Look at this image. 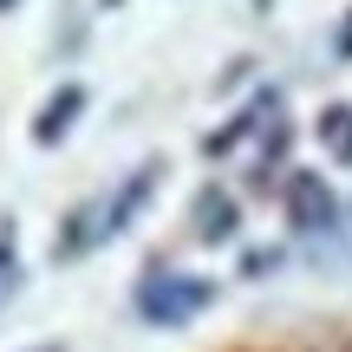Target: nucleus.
I'll return each instance as SVG.
<instances>
[{
    "label": "nucleus",
    "instance_id": "f257e3e1",
    "mask_svg": "<svg viewBox=\"0 0 352 352\" xmlns=\"http://www.w3.org/2000/svg\"><path fill=\"white\" fill-rule=\"evenodd\" d=\"M202 307H215V280L202 274H151L138 287V314L151 327H189Z\"/></svg>",
    "mask_w": 352,
    "mask_h": 352
},
{
    "label": "nucleus",
    "instance_id": "f03ea898",
    "mask_svg": "<svg viewBox=\"0 0 352 352\" xmlns=\"http://www.w3.org/2000/svg\"><path fill=\"white\" fill-rule=\"evenodd\" d=\"M280 202H287V222L300 228V235H327V228H340V196H333L314 170H294L287 183H280Z\"/></svg>",
    "mask_w": 352,
    "mask_h": 352
},
{
    "label": "nucleus",
    "instance_id": "7ed1b4c3",
    "mask_svg": "<svg viewBox=\"0 0 352 352\" xmlns=\"http://www.w3.org/2000/svg\"><path fill=\"white\" fill-rule=\"evenodd\" d=\"M157 176H164V164H138V170L124 176V189H118V196H111V202H104V209H98V215H104V222H98V241H104V235H124V228L138 222V209H144V202H151Z\"/></svg>",
    "mask_w": 352,
    "mask_h": 352
},
{
    "label": "nucleus",
    "instance_id": "20e7f679",
    "mask_svg": "<svg viewBox=\"0 0 352 352\" xmlns=\"http://www.w3.org/2000/svg\"><path fill=\"white\" fill-rule=\"evenodd\" d=\"M189 215H196V241H209V248H222V241L241 235V209H235V196H228V189H215V183L196 196V209H189Z\"/></svg>",
    "mask_w": 352,
    "mask_h": 352
},
{
    "label": "nucleus",
    "instance_id": "39448f33",
    "mask_svg": "<svg viewBox=\"0 0 352 352\" xmlns=\"http://www.w3.org/2000/svg\"><path fill=\"white\" fill-rule=\"evenodd\" d=\"M274 111H280V91H254V98L241 104V111L228 118L222 131H209V138H202V157H228V151H235V144L248 138L254 124H261V118H274Z\"/></svg>",
    "mask_w": 352,
    "mask_h": 352
},
{
    "label": "nucleus",
    "instance_id": "423d86ee",
    "mask_svg": "<svg viewBox=\"0 0 352 352\" xmlns=\"http://www.w3.org/2000/svg\"><path fill=\"white\" fill-rule=\"evenodd\" d=\"M78 111H85V85H59L46 104H39V118H33V144H59Z\"/></svg>",
    "mask_w": 352,
    "mask_h": 352
},
{
    "label": "nucleus",
    "instance_id": "0eeeda50",
    "mask_svg": "<svg viewBox=\"0 0 352 352\" xmlns=\"http://www.w3.org/2000/svg\"><path fill=\"white\" fill-rule=\"evenodd\" d=\"M287 144H294V131H287V124H274V131H267L261 157H254V170H248V189H254V196H267V189H274L280 164H287Z\"/></svg>",
    "mask_w": 352,
    "mask_h": 352
},
{
    "label": "nucleus",
    "instance_id": "6e6552de",
    "mask_svg": "<svg viewBox=\"0 0 352 352\" xmlns=\"http://www.w3.org/2000/svg\"><path fill=\"white\" fill-rule=\"evenodd\" d=\"M241 352H352V320H346V327L300 333V340H274V346H241Z\"/></svg>",
    "mask_w": 352,
    "mask_h": 352
},
{
    "label": "nucleus",
    "instance_id": "1a4fd4ad",
    "mask_svg": "<svg viewBox=\"0 0 352 352\" xmlns=\"http://www.w3.org/2000/svg\"><path fill=\"white\" fill-rule=\"evenodd\" d=\"M314 131H320V144H327L333 164H352V104H327Z\"/></svg>",
    "mask_w": 352,
    "mask_h": 352
},
{
    "label": "nucleus",
    "instance_id": "9d476101",
    "mask_svg": "<svg viewBox=\"0 0 352 352\" xmlns=\"http://www.w3.org/2000/svg\"><path fill=\"white\" fill-rule=\"evenodd\" d=\"M280 267V248H248L241 254V280H267Z\"/></svg>",
    "mask_w": 352,
    "mask_h": 352
},
{
    "label": "nucleus",
    "instance_id": "9b49d317",
    "mask_svg": "<svg viewBox=\"0 0 352 352\" xmlns=\"http://www.w3.org/2000/svg\"><path fill=\"white\" fill-rule=\"evenodd\" d=\"M0 267H13V222L0 228Z\"/></svg>",
    "mask_w": 352,
    "mask_h": 352
},
{
    "label": "nucleus",
    "instance_id": "f8f14e48",
    "mask_svg": "<svg viewBox=\"0 0 352 352\" xmlns=\"http://www.w3.org/2000/svg\"><path fill=\"white\" fill-rule=\"evenodd\" d=\"M333 46H340V59H352V13H346V26H340V39H333Z\"/></svg>",
    "mask_w": 352,
    "mask_h": 352
},
{
    "label": "nucleus",
    "instance_id": "ddd939ff",
    "mask_svg": "<svg viewBox=\"0 0 352 352\" xmlns=\"http://www.w3.org/2000/svg\"><path fill=\"white\" fill-rule=\"evenodd\" d=\"M33 352H65V346H33Z\"/></svg>",
    "mask_w": 352,
    "mask_h": 352
},
{
    "label": "nucleus",
    "instance_id": "4468645a",
    "mask_svg": "<svg viewBox=\"0 0 352 352\" xmlns=\"http://www.w3.org/2000/svg\"><path fill=\"white\" fill-rule=\"evenodd\" d=\"M0 7H13V0H0Z\"/></svg>",
    "mask_w": 352,
    "mask_h": 352
},
{
    "label": "nucleus",
    "instance_id": "2eb2a0df",
    "mask_svg": "<svg viewBox=\"0 0 352 352\" xmlns=\"http://www.w3.org/2000/svg\"><path fill=\"white\" fill-rule=\"evenodd\" d=\"M104 7H118V0H104Z\"/></svg>",
    "mask_w": 352,
    "mask_h": 352
}]
</instances>
